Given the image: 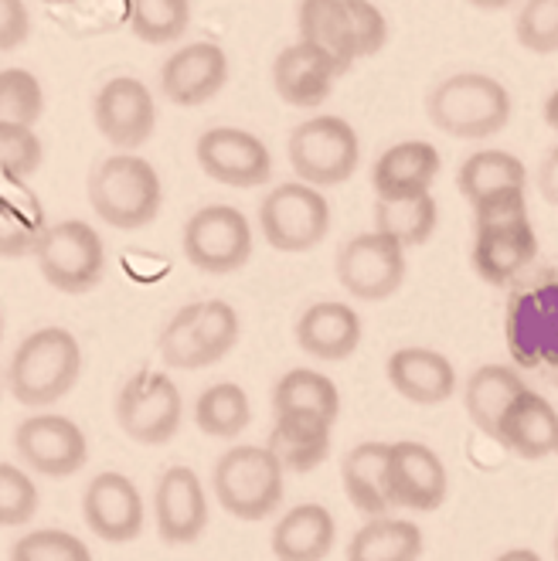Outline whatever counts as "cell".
<instances>
[{
	"label": "cell",
	"instance_id": "6da1fadb",
	"mask_svg": "<svg viewBox=\"0 0 558 561\" xmlns=\"http://www.w3.org/2000/svg\"><path fill=\"white\" fill-rule=\"evenodd\" d=\"M514 99L504 82L483 72H456L440 79L425 95V116L453 140L498 137L511 123Z\"/></svg>",
	"mask_w": 558,
	"mask_h": 561
},
{
	"label": "cell",
	"instance_id": "7a4b0ae2",
	"mask_svg": "<svg viewBox=\"0 0 558 561\" xmlns=\"http://www.w3.org/2000/svg\"><path fill=\"white\" fill-rule=\"evenodd\" d=\"M82 378V344L72 330L42 327L27 334L8 365V388L27 409H48Z\"/></svg>",
	"mask_w": 558,
	"mask_h": 561
},
{
	"label": "cell",
	"instance_id": "3957f363",
	"mask_svg": "<svg viewBox=\"0 0 558 561\" xmlns=\"http://www.w3.org/2000/svg\"><path fill=\"white\" fill-rule=\"evenodd\" d=\"M89 205L119 232H137L157 221L163 208V181L140 153H110L89 174Z\"/></svg>",
	"mask_w": 558,
	"mask_h": 561
},
{
	"label": "cell",
	"instance_id": "277c9868",
	"mask_svg": "<svg viewBox=\"0 0 558 561\" xmlns=\"http://www.w3.org/2000/svg\"><path fill=\"white\" fill-rule=\"evenodd\" d=\"M212 490L225 514L255 524L283 507L286 470L266 446H232L215 459Z\"/></svg>",
	"mask_w": 558,
	"mask_h": 561
},
{
	"label": "cell",
	"instance_id": "5b68a950",
	"mask_svg": "<svg viewBox=\"0 0 558 561\" xmlns=\"http://www.w3.org/2000/svg\"><path fill=\"white\" fill-rule=\"evenodd\" d=\"M286 153L297 181L320 191L348 184L354 178L361 163V140L354 126L341 116H310L300 126H293Z\"/></svg>",
	"mask_w": 558,
	"mask_h": 561
},
{
	"label": "cell",
	"instance_id": "8992f818",
	"mask_svg": "<svg viewBox=\"0 0 558 561\" xmlns=\"http://www.w3.org/2000/svg\"><path fill=\"white\" fill-rule=\"evenodd\" d=\"M35 259H38V270H42L45 283L65 296L92 293L106 276L103 236L82 218L52 221L35 249Z\"/></svg>",
	"mask_w": 558,
	"mask_h": 561
},
{
	"label": "cell",
	"instance_id": "52a82bcc",
	"mask_svg": "<svg viewBox=\"0 0 558 561\" xmlns=\"http://www.w3.org/2000/svg\"><path fill=\"white\" fill-rule=\"evenodd\" d=\"M259 232L276 252H310L331 232V205L304 181L276 184L259 205Z\"/></svg>",
	"mask_w": 558,
	"mask_h": 561
},
{
	"label": "cell",
	"instance_id": "ba28073f",
	"mask_svg": "<svg viewBox=\"0 0 558 561\" xmlns=\"http://www.w3.org/2000/svg\"><path fill=\"white\" fill-rule=\"evenodd\" d=\"M184 419V399L181 388L168 371H137L126 378V385L116 394V422L140 446H163L178 436Z\"/></svg>",
	"mask_w": 558,
	"mask_h": 561
},
{
	"label": "cell",
	"instance_id": "9c48e42d",
	"mask_svg": "<svg viewBox=\"0 0 558 561\" xmlns=\"http://www.w3.org/2000/svg\"><path fill=\"white\" fill-rule=\"evenodd\" d=\"M252 225L249 218L232 205H205L198 208L181 236L184 259L198 273L208 276H228L239 273L252 259Z\"/></svg>",
	"mask_w": 558,
	"mask_h": 561
},
{
	"label": "cell",
	"instance_id": "30bf717a",
	"mask_svg": "<svg viewBox=\"0 0 558 561\" xmlns=\"http://www.w3.org/2000/svg\"><path fill=\"white\" fill-rule=\"evenodd\" d=\"M341 289L361 304L391 300L406 283V249L382 232L351 236L334 259Z\"/></svg>",
	"mask_w": 558,
	"mask_h": 561
},
{
	"label": "cell",
	"instance_id": "8fae6325",
	"mask_svg": "<svg viewBox=\"0 0 558 561\" xmlns=\"http://www.w3.org/2000/svg\"><path fill=\"white\" fill-rule=\"evenodd\" d=\"M14 449L31 473L48 480L76 477L89 459V439L82 433V425H76L69 415H55V412H38L18 422Z\"/></svg>",
	"mask_w": 558,
	"mask_h": 561
},
{
	"label": "cell",
	"instance_id": "7c38bea8",
	"mask_svg": "<svg viewBox=\"0 0 558 561\" xmlns=\"http://www.w3.org/2000/svg\"><path fill=\"white\" fill-rule=\"evenodd\" d=\"M385 486L391 507L433 514L446 504L449 477L436 449L415 439H402V443H388Z\"/></svg>",
	"mask_w": 558,
	"mask_h": 561
},
{
	"label": "cell",
	"instance_id": "4fadbf2b",
	"mask_svg": "<svg viewBox=\"0 0 558 561\" xmlns=\"http://www.w3.org/2000/svg\"><path fill=\"white\" fill-rule=\"evenodd\" d=\"M198 168L225 187H262L273 178V153L239 126H212L194 144Z\"/></svg>",
	"mask_w": 558,
	"mask_h": 561
},
{
	"label": "cell",
	"instance_id": "5bb4252c",
	"mask_svg": "<svg viewBox=\"0 0 558 561\" xmlns=\"http://www.w3.org/2000/svg\"><path fill=\"white\" fill-rule=\"evenodd\" d=\"M92 119L95 129L110 140L116 150L129 153L140 150L157 129V103L150 89L134 76L110 79L92 99Z\"/></svg>",
	"mask_w": 558,
	"mask_h": 561
},
{
	"label": "cell",
	"instance_id": "9a60e30c",
	"mask_svg": "<svg viewBox=\"0 0 558 561\" xmlns=\"http://www.w3.org/2000/svg\"><path fill=\"white\" fill-rule=\"evenodd\" d=\"M82 520L95 538L110 545L137 541L147 524V507L137 483L116 470L95 473L82 490Z\"/></svg>",
	"mask_w": 558,
	"mask_h": 561
},
{
	"label": "cell",
	"instance_id": "2e32d148",
	"mask_svg": "<svg viewBox=\"0 0 558 561\" xmlns=\"http://www.w3.org/2000/svg\"><path fill=\"white\" fill-rule=\"evenodd\" d=\"M153 520L163 545H194L208 527V493L191 467H168L153 486Z\"/></svg>",
	"mask_w": 558,
	"mask_h": 561
},
{
	"label": "cell",
	"instance_id": "e0dca14e",
	"mask_svg": "<svg viewBox=\"0 0 558 561\" xmlns=\"http://www.w3.org/2000/svg\"><path fill=\"white\" fill-rule=\"evenodd\" d=\"M228 82V55L215 42H194L178 48L160 65V95L174 106H205Z\"/></svg>",
	"mask_w": 558,
	"mask_h": 561
},
{
	"label": "cell",
	"instance_id": "ac0fdd59",
	"mask_svg": "<svg viewBox=\"0 0 558 561\" xmlns=\"http://www.w3.org/2000/svg\"><path fill=\"white\" fill-rule=\"evenodd\" d=\"M385 378L406 402L433 409L453 399L456 368L453 360L433 347H399L385 360Z\"/></svg>",
	"mask_w": 558,
	"mask_h": 561
},
{
	"label": "cell",
	"instance_id": "d6986e66",
	"mask_svg": "<svg viewBox=\"0 0 558 561\" xmlns=\"http://www.w3.org/2000/svg\"><path fill=\"white\" fill-rule=\"evenodd\" d=\"M341 79L338 65L317 51L314 45H286L273 61V89L286 106L297 110H317L334 92V82Z\"/></svg>",
	"mask_w": 558,
	"mask_h": 561
},
{
	"label": "cell",
	"instance_id": "ffe728a7",
	"mask_svg": "<svg viewBox=\"0 0 558 561\" xmlns=\"http://www.w3.org/2000/svg\"><path fill=\"white\" fill-rule=\"evenodd\" d=\"M293 334H297L304 354H310L314 360H327V365H338V360H348L361 347L365 323H361L354 307L341 300H320L297 317Z\"/></svg>",
	"mask_w": 558,
	"mask_h": 561
},
{
	"label": "cell",
	"instance_id": "44dd1931",
	"mask_svg": "<svg viewBox=\"0 0 558 561\" xmlns=\"http://www.w3.org/2000/svg\"><path fill=\"white\" fill-rule=\"evenodd\" d=\"M443 157L433 144L425 140H402L388 147L372 168V187L375 197L399 202V197H419L433 194V184L440 178Z\"/></svg>",
	"mask_w": 558,
	"mask_h": 561
},
{
	"label": "cell",
	"instance_id": "7402d4cb",
	"mask_svg": "<svg viewBox=\"0 0 558 561\" xmlns=\"http://www.w3.org/2000/svg\"><path fill=\"white\" fill-rule=\"evenodd\" d=\"M498 443L521 459H545L558 453V412L538 391H524L504 412Z\"/></svg>",
	"mask_w": 558,
	"mask_h": 561
},
{
	"label": "cell",
	"instance_id": "603a6c76",
	"mask_svg": "<svg viewBox=\"0 0 558 561\" xmlns=\"http://www.w3.org/2000/svg\"><path fill=\"white\" fill-rule=\"evenodd\" d=\"M538 255V236L535 225H511V228H487V232H474V273L490 283L504 286L514 276H521Z\"/></svg>",
	"mask_w": 558,
	"mask_h": 561
},
{
	"label": "cell",
	"instance_id": "cb8c5ba5",
	"mask_svg": "<svg viewBox=\"0 0 558 561\" xmlns=\"http://www.w3.org/2000/svg\"><path fill=\"white\" fill-rule=\"evenodd\" d=\"M334 545H338V520L323 504L289 507L276 520L270 538L276 561H327Z\"/></svg>",
	"mask_w": 558,
	"mask_h": 561
},
{
	"label": "cell",
	"instance_id": "d4e9b609",
	"mask_svg": "<svg viewBox=\"0 0 558 561\" xmlns=\"http://www.w3.org/2000/svg\"><path fill=\"white\" fill-rule=\"evenodd\" d=\"M334 425L310 412H283L276 415L266 449L280 459L286 473H310L331 456Z\"/></svg>",
	"mask_w": 558,
	"mask_h": 561
},
{
	"label": "cell",
	"instance_id": "484cf974",
	"mask_svg": "<svg viewBox=\"0 0 558 561\" xmlns=\"http://www.w3.org/2000/svg\"><path fill=\"white\" fill-rule=\"evenodd\" d=\"M297 31H300V42L323 51L338 65L341 76L354 69L357 51H354V31H351L344 0H300Z\"/></svg>",
	"mask_w": 558,
	"mask_h": 561
},
{
	"label": "cell",
	"instance_id": "4316f807",
	"mask_svg": "<svg viewBox=\"0 0 558 561\" xmlns=\"http://www.w3.org/2000/svg\"><path fill=\"white\" fill-rule=\"evenodd\" d=\"M385 463H388V443H357L341 459V483H344L348 501L368 520L391 514Z\"/></svg>",
	"mask_w": 558,
	"mask_h": 561
},
{
	"label": "cell",
	"instance_id": "83f0119b",
	"mask_svg": "<svg viewBox=\"0 0 558 561\" xmlns=\"http://www.w3.org/2000/svg\"><path fill=\"white\" fill-rule=\"evenodd\" d=\"M524 391H528V385H524V378L514 368L483 365L464 385V409H467L470 422L480 428L483 436L498 439V425H501L504 412L514 405V399Z\"/></svg>",
	"mask_w": 558,
	"mask_h": 561
},
{
	"label": "cell",
	"instance_id": "f1b7e54d",
	"mask_svg": "<svg viewBox=\"0 0 558 561\" xmlns=\"http://www.w3.org/2000/svg\"><path fill=\"white\" fill-rule=\"evenodd\" d=\"M48 225L52 221L35 194L18 184H0V255L4 259L35 255Z\"/></svg>",
	"mask_w": 558,
	"mask_h": 561
},
{
	"label": "cell",
	"instance_id": "f546056e",
	"mask_svg": "<svg viewBox=\"0 0 558 561\" xmlns=\"http://www.w3.org/2000/svg\"><path fill=\"white\" fill-rule=\"evenodd\" d=\"M419 524L402 517H372L348 541V561H419L422 558Z\"/></svg>",
	"mask_w": 558,
	"mask_h": 561
},
{
	"label": "cell",
	"instance_id": "4dcf8cb0",
	"mask_svg": "<svg viewBox=\"0 0 558 561\" xmlns=\"http://www.w3.org/2000/svg\"><path fill=\"white\" fill-rule=\"evenodd\" d=\"M456 187L470 205H477L480 197H490L498 191H524L528 187V168H524L521 157L508 150H498V147L477 150L459 163Z\"/></svg>",
	"mask_w": 558,
	"mask_h": 561
},
{
	"label": "cell",
	"instance_id": "1f68e13d",
	"mask_svg": "<svg viewBox=\"0 0 558 561\" xmlns=\"http://www.w3.org/2000/svg\"><path fill=\"white\" fill-rule=\"evenodd\" d=\"M436 225H440V205L433 194L399 197V202L375 197V232L399 242L406 252L430 242L436 236Z\"/></svg>",
	"mask_w": 558,
	"mask_h": 561
},
{
	"label": "cell",
	"instance_id": "d6a6232c",
	"mask_svg": "<svg viewBox=\"0 0 558 561\" xmlns=\"http://www.w3.org/2000/svg\"><path fill=\"white\" fill-rule=\"evenodd\" d=\"M273 412L283 415V412H310V415H320L327 422H338L341 415V391L338 385L320 375V371H310V368H293L286 371L276 388H273Z\"/></svg>",
	"mask_w": 558,
	"mask_h": 561
},
{
	"label": "cell",
	"instance_id": "836d02e7",
	"mask_svg": "<svg viewBox=\"0 0 558 561\" xmlns=\"http://www.w3.org/2000/svg\"><path fill=\"white\" fill-rule=\"evenodd\" d=\"M252 422V405L242 385L218 381L208 385L194 402V425L212 439H236Z\"/></svg>",
	"mask_w": 558,
	"mask_h": 561
},
{
	"label": "cell",
	"instance_id": "e575fe53",
	"mask_svg": "<svg viewBox=\"0 0 558 561\" xmlns=\"http://www.w3.org/2000/svg\"><path fill=\"white\" fill-rule=\"evenodd\" d=\"M129 31L147 45H171L191 27V0H129Z\"/></svg>",
	"mask_w": 558,
	"mask_h": 561
},
{
	"label": "cell",
	"instance_id": "d590c367",
	"mask_svg": "<svg viewBox=\"0 0 558 561\" xmlns=\"http://www.w3.org/2000/svg\"><path fill=\"white\" fill-rule=\"evenodd\" d=\"M42 113H45V89L38 76H31L27 69L0 72V123L35 129Z\"/></svg>",
	"mask_w": 558,
	"mask_h": 561
},
{
	"label": "cell",
	"instance_id": "8d00e7d4",
	"mask_svg": "<svg viewBox=\"0 0 558 561\" xmlns=\"http://www.w3.org/2000/svg\"><path fill=\"white\" fill-rule=\"evenodd\" d=\"M198 307L202 304H187L181 307L160 330V357L163 365L174 371H202V347H198Z\"/></svg>",
	"mask_w": 558,
	"mask_h": 561
},
{
	"label": "cell",
	"instance_id": "74e56055",
	"mask_svg": "<svg viewBox=\"0 0 558 561\" xmlns=\"http://www.w3.org/2000/svg\"><path fill=\"white\" fill-rule=\"evenodd\" d=\"M242 334V320L232 304L225 300H205L198 307V347L205 368L218 365L221 357H228L239 344Z\"/></svg>",
	"mask_w": 558,
	"mask_h": 561
},
{
	"label": "cell",
	"instance_id": "f35d334b",
	"mask_svg": "<svg viewBox=\"0 0 558 561\" xmlns=\"http://www.w3.org/2000/svg\"><path fill=\"white\" fill-rule=\"evenodd\" d=\"M45 147L31 126L0 123V184H21L42 168Z\"/></svg>",
	"mask_w": 558,
	"mask_h": 561
},
{
	"label": "cell",
	"instance_id": "ab89813d",
	"mask_svg": "<svg viewBox=\"0 0 558 561\" xmlns=\"http://www.w3.org/2000/svg\"><path fill=\"white\" fill-rule=\"evenodd\" d=\"M11 561H92L89 545L61 527H38L14 541Z\"/></svg>",
	"mask_w": 558,
	"mask_h": 561
},
{
	"label": "cell",
	"instance_id": "60d3db41",
	"mask_svg": "<svg viewBox=\"0 0 558 561\" xmlns=\"http://www.w3.org/2000/svg\"><path fill=\"white\" fill-rule=\"evenodd\" d=\"M517 45L532 55L558 51V0H524L514 21Z\"/></svg>",
	"mask_w": 558,
	"mask_h": 561
},
{
	"label": "cell",
	"instance_id": "b9f144b4",
	"mask_svg": "<svg viewBox=\"0 0 558 561\" xmlns=\"http://www.w3.org/2000/svg\"><path fill=\"white\" fill-rule=\"evenodd\" d=\"M38 483L27 470L14 463H0V527H24L38 514Z\"/></svg>",
	"mask_w": 558,
	"mask_h": 561
},
{
	"label": "cell",
	"instance_id": "7bdbcfd3",
	"mask_svg": "<svg viewBox=\"0 0 558 561\" xmlns=\"http://www.w3.org/2000/svg\"><path fill=\"white\" fill-rule=\"evenodd\" d=\"M474 208V232H487V228H511V225H528V194L524 191H498L490 197H480Z\"/></svg>",
	"mask_w": 558,
	"mask_h": 561
},
{
	"label": "cell",
	"instance_id": "ee69618b",
	"mask_svg": "<svg viewBox=\"0 0 558 561\" xmlns=\"http://www.w3.org/2000/svg\"><path fill=\"white\" fill-rule=\"evenodd\" d=\"M351 31H354V51L357 58H375L388 45V18L382 8H375L372 0H344Z\"/></svg>",
	"mask_w": 558,
	"mask_h": 561
},
{
	"label": "cell",
	"instance_id": "f6af8a7d",
	"mask_svg": "<svg viewBox=\"0 0 558 561\" xmlns=\"http://www.w3.org/2000/svg\"><path fill=\"white\" fill-rule=\"evenodd\" d=\"M31 38V14L24 0H0V51H14Z\"/></svg>",
	"mask_w": 558,
	"mask_h": 561
},
{
	"label": "cell",
	"instance_id": "bcb514c9",
	"mask_svg": "<svg viewBox=\"0 0 558 561\" xmlns=\"http://www.w3.org/2000/svg\"><path fill=\"white\" fill-rule=\"evenodd\" d=\"M538 191L548 205H558V144L538 163Z\"/></svg>",
	"mask_w": 558,
	"mask_h": 561
},
{
	"label": "cell",
	"instance_id": "7dc6e473",
	"mask_svg": "<svg viewBox=\"0 0 558 561\" xmlns=\"http://www.w3.org/2000/svg\"><path fill=\"white\" fill-rule=\"evenodd\" d=\"M494 561H542V554L532 551V548H511V551L498 554Z\"/></svg>",
	"mask_w": 558,
	"mask_h": 561
},
{
	"label": "cell",
	"instance_id": "c3c4849f",
	"mask_svg": "<svg viewBox=\"0 0 558 561\" xmlns=\"http://www.w3.org/2000/svg\"><path fill=\"white\" fill-rule=\"evenodd\" d=\"M545 123L558 134V89L545 99Z\"/></svg>",
	"mask_w": 558,
	"mask_h": 561
},
{
	"label": "cell",
	"instance_id": "681fc988",
	"mask_svg": "<svg viewBox=\"0 0 558 561\" xmlns=\"http://www.w3.org/2000/svg\"><path fill=\"white\" fill-rule=\"evenodd\" d=\"M470 8H477V11H504V8H511L514 0H467Z\"/></svg>",
	"mask_w": 558,
	"mask_h": 561
},
{
	"label": "cell",
	"instance_id": "f907efd6",
	"mask_svg": "<svg viewBox=\"0 0 558 561\" xmlns=\"http://www.w3.org/2000/svg\"><path fill=\"white\" fill-rule=\"evenodd\" d=\"M0 341H4V313H0Z\"/></svg>",
	"mask_w": 558,
	"mask_h": 561
},
{
	"label": "cell",
	"instance_id": "816d5d0a",
	"mask_svg": "<svg viewBox=\"0 0 558 561\" xmlns=\"http://www.w3.org/2000/svg\"><path fill=\"white\" fill-rule=\"evenodd\" d=\"M48 4H69V0H48Z\"/></svg>",
	"mask_w": 558,
	"mask_h": 561
},
{
	"label": "cell",
	"instance_id": "f5cc1de1",
	"mask_svg": "<svg viewBox=\"0 0 558 561\" xmlns=\"http://www.w3.org/2000/svg\"><path fill=\"white\" fill-rule=\"evenodd\" d=\"M555 561H558V538H555Z\"/></svg>",
	"mask_w": 558,
	"mask_h": 561
}]
</instances>
